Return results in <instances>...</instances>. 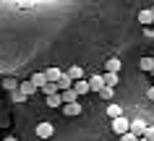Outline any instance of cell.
I'll return each mask as SVG.
<instances>
[{"label": "cell", "mask_w": 154, "mask_h": 141, "mask_svg": "<svg viewBox=\"0 0 154 141\" xmlns=\"http://www.w3.org/2000/svg\"><path fill=\"white\" fill-rule=\"evenodd\" d=\"M112 131L118 133V136H125V133H131V120L125 115L118 118V120H112Z\"/></svg>", "instance_id": "6da1fadb"}, {"label": "cell", "mask_w": 154, "mask_h": 141, "mask_svg": "<svg viewBox=\"0 0 154 141\" xmlns=\"http://www.w3.org/2000/svg\"><path fill=\"white\" fill-rule=\"evenodd\" d=\"M89 89L91 91H102V89H105V76H102V73L89 76Z\"/></svg>", "instance_id": "7a4b0ae2"}, {"label": "cell", "mask_w": 154, "mask_h": 141, "mask_svg": "<svg viewBox=\"0 0 154 141\" xmlns=\"http://www.w3.org/2000/svg\"><path fill=\"white\" fill-rule=\"evenodd\" d=\"M45 76H47V84H57V81L65 76V71H63V68H47Z\"/></svg>", "instance_id": "3957f363"}, {"label": "cell", "mask_w": 154, "mask_h": 141, "mask_svg": "<svg viewBox=\"0 0 154 141\" xmlns=\"http://www.w3.org/2000/svg\"><path fill=\"white\" fill-rule=\"evenodd\" d=\"M146 128H149V125H146L144 120H133V123H131V133H133V136H136V139H144V133H146Z\"/></svg>", "instance_id": "277c9868"}, {"label": "cell", "mask_w": 154, "mask_h": 141, "mask_svg": "<svg viewBox=\"0 0 154 141\" xmlns=\"http://www.w3.org/2000/svg\"><path fill=\"white\" fill-rule=\"evenodd\" d=\"M65 76H68L73 84H76V81H84V68L81 66H71L68 71H65Z\"/></svg>", "instance_id": "5b68a950"}, {"label": "cell", "mask_w": 154, "mask_h": 141, "mask_svg": "<svg viewBox=\"0 0 154 141\" xmlns=\"http://www.w3.org/2000/svg\"><path fill=\"white\" fill-rule=\"evenodd\" d=\"M138 24H144V26H149V24H152V26H154V13H152V8L138 11Z\"/></svg>", "instance_id": "8992f818"}, {"label": "cell", "mask_w": 154, "mask_h": 141, "mask_svg": "<svg viewBox=\"0 0 154 141\" xmlns=\"http://www.w3.org/2000/svg\"><path fill=\"white\" fill-rule=\"evenodd\" d=\"M81 105L79 102H73V105H63V115H68V118H76V115H81Z\"/></svg>", "instance_id": "52a82bcc"}, {"label": "cell", "mask_w": 154, "mask_h": 141, "mask_svg": "<svg viewBox=\"0 0 154 141\" xmlns=\"http://www.w3.org/2000/svg\"><path fill=\"white\" fill-rule=\"evenodd\" d=\"M34 91H39V89H37L32 81H21V86H18V94H21V97H32Z\"/></svg>", "instance_id": "ba28073f"}, {"label": "cell", "mask_w": 154, "mask_h": 141, "mask_svg": "<svg viewBox=\"0 0 154 141\" xmlns=\"http://www.w3.org/2000/svg\"><path fill=\"white\" fill-rule=\"evenodd\" d=\"M107 118H110V120L123 118V107H120V105H115V102H110V105H107Z\"/></svg>", "instance_id": "9c48e42d"}, {"label": "cell", "mask_w": 154, "mask_h": 141, "mask_svg": "<svg viewBox=\"0 0 154 141\" xmlns=\"http://www.w3.org/2000/svg\"><path fill=\"white\" fill-rule=\"evenodd\" d=\"M52 133H55V128H52L50 123H39L37 125V136H39V139H50Z\"/></svg>", "instance_id": "30bf717a"}, {"label": "cell", "mask_w": 154, "mask_h": 141, "mask_svg": "<svg viewBox=\"0 0 154 141\" xmlns=\"http://www.w3.org/2000/svg\"><path fill=\"white\" fill-rule=\"evenodd\" d=\"M32 84H34V86H37V89H45V86H47V76H45V71H39V73H34L32 76Z\"/></svg>", "instance_id": "8fae6325"}, {"label": "cell", "mask_w": 154, "mask_h": 141, "mask_svg": "<svg viewBox=\"0 0 154 141\" xmlns=\"http://www.w3.org/2000/svg\"><path fill=\"white\" fill-rule=\"evenodd\" d=\"M73 91H76V94H79V97H84V94H89V81H86V78H84V81H76L73 84Z\"/></svg>", "instance_id": "7c38bea8"}, {"label": "cell", "mask_w": 154, "mask_h": 141, "mask_svg": "<svg viewBox=\"0 0 154 141\" xmlns=\"http://www.w3.org/2000/svg\"><path fill=\"white\" fill-rule=\"evenodd\" d=\"M138 68L146 71V73H152V71H154V58H141V60H138Z\"/></svg>", "instance_id": "4fadbf2b"}, {"label": "cell", "mask_w": 154, "mask_h": 141, "mask_svg": "<svg viewBox=\"0 0 154 141\" xmlns=\"http://www.w3.org/2000/svg\"><path fill=\"white\" fill-rule=\"evenodd\" d=\"M105 68H107V73H118V71H120V60H118V58H110L105 63Z\"/></svg>", "instance_id": "5bb4252c"}, {"label": "cell", "mask_w": 154, "mask_h": 141, "mask_svg": "<svg viewBox=\"0 0 154 141\" xmlns=\"http://www.w3.org/2000/svg\"><path fill=\"white\" fill-rule=\"evenodd\" d=\"M60 97H63V105H73V102H79V94H76V91H63V94H60Z\"/></svg>", "instance_id": "9a60e30c"}, {"label": "cell", "mask_w": 154, "mask_h": 141, "mask_svg": "<svg viewBox=\"0 0 154 141\" xmlns=\"http://www.w3.org/2000/svg\"><path fill=\"white\" fill-rule=\"evenodd\" d=\"M57 89H60V94H63V91H71L73 89V81L68 78V76H63V78L57 81Z\"/></svg>", "instance_id": "2e32d148"}, {"label": "cell", "mask_w": 154, "mask_h": 141, "mask_svg": "<svg viewBox=\"0 0 154 141\" xmlns=\"http://www.w3.org/2000/svg\"><path fill=\"white\" fill-rule=\"evenodd\" d=\"M105 76V86H110V89H115V86H118V81H120V78H118V73H102Z\"/></svg>", "instance_id": "e0dca14e"}, {"label": "cell", "mask_w": 154, "mask_h": 141, "mask_svg": "<svg viewBox=\"0 0 154 141\" xmlns=\"http://www.w3.org/2000/svg\"><path fill=\"white\" fill-rule=\"evenodd\" d=\"M99 97H102V100H105L107 105H110V102H112V97H115V89H110V86H105V89L99 91Z\"/></svg>", "instance_id": "ac0fdd59"}, {"label": "cell", "mask_w": 154, "mask_h": 141, "mask_svg": "<svg viewBox=\"0 0 154 141\" xmlns=\"http://www.w3.org/2000/svg\"><path fill=\"white\" fill-rule=\"evenodd\" d=\"M47 107H63V97H60V94L47 97Z\"/></svg>", "instance_id": "d6986e66"}, {"label": "cell", "mask_w": 154, "mask_h": 141, "mask_svg": "<svg viewBox=\"0 0 154 141\" xmlns=\"http://www.w3.org/2000/svg\"><path fill=\"white\" fill-rule=\"evenodd\" d=\"M45 97H55V94H60V89H57V84H47V86H45Z\"/></svg>", "instance_id": "ffe728a7"}, {"label": "cell", "mask_w": 154, "mask_h": 141, "mask_svg": "<svg viewBox=\"0 0 154 141\" xmlns=\"http://www.w3.org/2000/svg\"><path fill=\"white\" fill-rule=\"evenodd\" d=\"M18 86H21V84H18L16 78H5V81H3V89H18Z\"/></svg>", "instance_id": "44dd1931"}, {"label": "cell", "mask_w": 154, "mask_h": 141, "mask_svg": "<svg viewBox=\"0 0 154 141\" xmlns=\"http://www.w3.org/2000/svg\"><path fill=\"white\" fill-rule=\"evenodd\" d=\"M144 139H146V141H154V125H149V128H146Z\"/></svg>", "instance_id": "7402d4cb"}, {"label": "cell", "mask_w": 154, "mask_h": 141, "mask_svg": "<svg viewBox=\"0 0 154 141\" xmlns=\"http://www.w3.org/2000/svg\"><path fill=\"white\" fill-rule=\"evenodd\" d=\"M120 141H138L133 133H125V136H120Z\"/></svg>", "instance_id": "603a6c76"}, {"label": "cell", "mask_w": 154, "mask_h": 141, "mask_svg": "<svg viewBox=\"0 0 154 141\" xmlns=\"http://www.w3.org/2000/svg\"><path fill=\"white\" fill-rule=\"evenodd\" d=\"M146 97H149V100H152V105H154V86H149V89H146Z\"/></svg>", "instance_id": "cb8c5ba5"}, {"label": "cell", "mask_w": 154, "mask_h": 141, "mask_svg": "<svg viewBox=\"0 0 154 141\" xmlns=\"http://www.w3.org/2000/svg\"><path fill=\"white\" fill-rule=\"evenodd\" d=\"M144 34H146V37H154V26H152V29H144Z\"/></svg>", "instance_id": "d4e9b609"}, {"label": "cell", "mask_w": 154, "mask_h": 141, "mask_svg": "<svg viewBox=\"0 0 154 141\" xmlns=\"http://www.w3.org/2000/svg\"><path fill=\"white\" fill-rule=\"evenodd\" d=\"M3 141H18V139H16V136H5Z\"/></svg>", "instance_id": "484cf974"}, {"label": "cell", "mask_w": 154, "mask_h": 141, "mask_svg": "<svg viewBox=\"0 0 154 141\" xmlns=\"http://www.w3.org/2000/svg\"><path fill=\"white\" fill-rule=\"evenodd\" d=\"M138 141H146V139H138Z\"/></svg>", "instance_id": "4316f807"}, {"label": "cell", "mask_w": 154, "mask_h": 141, "mask_svg": "<svg viewBox=\"0 0 154 141\" xmlns=\"http://www.w3.org/2000/svg\"><path fill=\"white\" fill-rule=\"evenodd\" d=\"M152 13H154V5H152Z\"/></svg>", "instance_id": "83f0119b"}, {"label": "cell", "mask_w": 154, "mask_h": 141, "mask_svg": "<svg viewBox=\"0 0 154 141\" xmlns=\"http://www.w3.org/2000/svg\"><path fill=\"white\" fill-rule=\"evenodd\" d=\"M152 76H154V71H152Z\"/></svg>", "instance_id": "f1b7e54d"}]
</instances>
